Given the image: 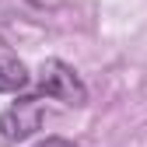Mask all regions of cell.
Here are the masks:
<instances>
[{
	"mask_svg": "<svg viewBox=\"0 0 147 147\" xmlns=\"http://www.w3.org/2000/svg\"><path fill=\"white\" fill-rule=\"evenodd\" d=\"M46 119V102L42 98H21L11 109L0 112V137L4 140H25L42 126Z\"/></svg>",
	"mask_w": 147,
	"mask_h": 147,
	"instance_id": "obj_1",
	"label": "cell"
},
{
	"mask_svg": "<svg viewBox=\"0 0 147 147\" xmlns=\"http://www.w3.org/2000/svg\"><path fill=\"white\" fill-rule=\"evenodd\" d=\"M39 84H42V95L46 98H60V102H70V105H77V102H84V84L77 81V74H74L70 67H63V63H46L42 67V77H39Z\"/></svg>",
	"mask_w": 147,
	"mask_h": 147,
	"instance_id": "obj_2",
	"label": "cell"
},
{
	"mask_svg": "<svg viewBox=\"0 0 147 147\" xmlns=\"http://www.w3.org/2000/svg\"><path fill=\"white\" fill-rule=\"evenodd\" d=\"M28 84V74L21 63H14V60H4L0 56V91H18V88H25Z\"/></svg>",
	"mask_w": 147,
	"mask_h": 147,
	"instance_id": "obj_3",
	"label": "cell"
},
{
	"mask_svg": "<svg viewBox=\"0 0 147 147\" xmlns=\"http://www.w3.org/2000/svg\"><path fill=\"white\" fill-rule=\"evenodd\" d=\"M39 147H74L70 140H60V137H53V140H42Z\"/></svg>",
	"mask_w": 147,
	"mask_h": 147,
	"instance_id": "obj_4",
	"label": "cell"
}]
</instances>
